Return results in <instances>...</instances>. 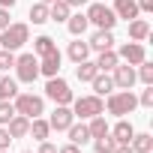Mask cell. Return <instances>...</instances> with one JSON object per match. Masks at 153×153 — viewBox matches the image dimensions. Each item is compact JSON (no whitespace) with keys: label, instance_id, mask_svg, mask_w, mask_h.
Segmentation results:
<instances>
[{"label":"cell","instance_id":"1","mask_svg":"<svg viewBox=\"0 0 153 153\" xmlns=\"http://www.w3.org/2000/svg\"><path fill=\"white\" fill-rule=\"evenodd\" d=\"M27 39H30V27L24 21H15V24H9V27L0 30V45H3L6 51H18Z\"/></svg>","mask_w":153,"mask_h":153},{"label":"cell","instance_id":"2","mask_svg":"<svg viewBox=\"0 0 153 153\" xmlns=\"http://www.w3.org/2000/svg\"><path fill=\"white\" fill-rule=\"evenodd\" d=\"M108 114H117V117H123V114H132L135 111V105H138V96L132 93V90H111L108 93Z\"/></svg>","mask_w":153,"mask_h":153},{"label":"cell","instance_id":"3","mask_svg":"<svg viewBox=\"0 0 153 153\" xmlns=\"http://www.w3.org/2000/svg\"><path fill=\"white\" fill-rule=\"evenodd\" d=\"M72 105V114L75 117H81V120H90V117H96V114H102L105 111V102H102V96H78V99H72L69 102Z\"/></svg>","mask_w":153,"mask_h":153},{"label":"cell","instance_id":"4","mask_svg":"<svg viewBox=\"0 0 153 153\" xmlns=\"http://www.w3.org/2000/svg\"><path fill=\"white\" fill-rule=\"evenodd\" d=\"M84 15H87V21H90V24H96V30H114V24H117L114 9H111V6H105V3H90Z\"/></svg>","mask_w":153,"mask_h":153},{"label":"cell","instance_id":"5","mask_svg":"<svg viewBox=\"0 0 153 153\" xmlns=\"http://www.w3.org/2000/svg\"><path fill=\"white\" fill-rule=\"evenodd\" d=\"M15 99V114H24V117H42V111H45V102H42V96H33V93H15L12 96Z\"/></svg>","mask_w":153,"mask_h":153},{"label":"cell","instance_id":"6","mask_svg":"<svg viewBox=\"0 0 153 153\" xmlns=\"http://www.w3.org/2000/svg\"><path fill=\"white\" fill-rule=\"evenodd\" d=\"M15 72H18V81L33 84V81L39 78V57H36V54H21V57H15Z\"/></svg>","mask_w":153,"mask_h":153},{"label":"cell","instance_id":"7","mask_svg":"<svg viewBox=\"0 0 153 153\" xmlns=\"http://www.w3.org/2000/svg\"><path fill=\"white\" fill-rule=\"evenodd\" d=\"M45 96L48 99H54L57 105H69L75 96H72V90H69V84L60 78V75H54V78H48V84H45Z\"/></svg>","mask_w":153,"mask_h":153},{"label":"cell","instance_id":"8","mask_svg":"<svg viewBox=\"0 0 153 153\" xmlns=\"http://www.w3.org/2000/svg\"><path fill=\"white\" fill-rule=\"evenodd\" d=\"M117 57H120V60H126L129 66H138L141 60H147V51H144V45H141V42H123V45H120V51H117Z\"/></svg>","mask_w":153,"mask_h":153},{"label":"cell","instance_id":"9","mask_svg":"<svg viewBox=\"0 0 153 153\" xmlns=\"http://www.w3.org/2000/svg\"><path fill=\"white\" fill-rule=\"evenodd\" d=\"M72 123H75V114H72V108H69V105H57V108L51 111V120H48V126H51V129L66 132Z\"/></svg>","mask_w":153,"mask_h":153},{"label":"cell","instance_id":"10","mask_svg":"<svg viewBox=\"0 0 153 153\" xmlns=\"http://www.w3.org/2000/svg\"><path fill=\"white\" fill-rule=\"evenodd\" d=\"M135 78H138V75H135V69L126 63V66H114V75H111V81H114V87H120V90H132V84H135Z\"/></svg>","mask_w":153,"mask_h":153},{"label":"cell","instance_id":"11","mask_svg":"<svg viewBox=\"0 0 153 153\" xmlns=\"http://www.w3.org/2000/svg\"><path fill=\"white\" fill-rule=\"evenodd\" d=\"M60 72V51L51 48L39 57V75H48V78H54V75Z\"/></svg>","mask_w":153,"mask_h":153},{"label":"cell","instance_id":"12","mask_svg":"<svg viewBox=\"0 0 153 153\" xmlns=\"http://www.w3.org/2000/svg\"><path fill=\"white\" fill-rule=\"evenodd\" d=\"M87 45H90V51H108V48L114 45V33H111V30H96Z\"/></svg>","mask_w":153,"mask_h":153},{"label":"cell","instance_id":"13","mask_svg":"<svg viewBox=\"0 0 153 153\" xmlns=\"http://www.w3.org/2000/svg\"><path fill=\"white\" fill-rule=\"evenodd\" d=\"M114 15L126 21L138 18V0H114Z\"/></svg>","mask_w":153,"mask_h":153},{"label":"cell","instance_id":"14","mask_svg":"<svg viewBox=\"0 0 153 153\" xmlns=\"http://www.w3.org/2000/svg\"><path fill=\"white\" fill-rule=\"evenodd\" d=\"M108 135H111L117 144H129V141H132V135H135V129H132V123H129V120H120L114 129H108Z\"/></svg>","mask_w":153,"mask_h":153},{"label":"cell","instance_id":"15","mask_svg":"<svg viewBox=\"0 0 153 153\" xmlns=\"http://www.w3.org/2000/svg\"><path fill=\"white\" fill-rule=\"evenodd\" d=\"M72 15V6L66 3V0H54V3H48V21H66Z\"/></svg>","mask_w":153,"mask_h":153},{"label":"cell","instance_id":"16","mask_svg":"<svg viewBox=\"0 0 153 153\" xmlns=\"http://www.w3.org/2000/svg\"><path fill=\"white\" fill-rule=\"evenodd\" d=\"M147 36H150V24L144 18H132L129 21V39L132 42H144Z\"/></svg>","mask_w":153,"mask_h":153},{"label":"cell","instance_id":"17","mask_svg":"<svg viewBox=\"0 0 153 153\" xmlns=\"http://www.w3.org/2000/svg\"><path fill=\"white\" fill-rule=\"evenodd\" d=\"M6 129H9V135H12V138H24V135H27V129H30V117L15 114V117L6 123Z\"/></svg>","mask_w":153,"mask_h":153},{"label":"cell","instance_id":"18","mask_svg":"<svg viewBox=\"0 0 153 153\" xmlns=\"http://www.w3.org/2000/svg\"><path fill=\"white\" fill-rule=\"evenodd\" d=\"M66 27H69L72 36H84V30L90 27V21H87L84 12H78V15H69V18H66Z\"/></svg>","mask_w":153,"mask_h":153},{"label":"cell","instance_id":"19","mask_svg":"<svg viewBox=\"0 0 153 153\" xmlns=\"http://www.w3.org/2000/svg\"><path fill=\"white\" fill-rule=\"evenodd\" d=\"M27 135H33L36 141H45V138L51 135V126H48V120H42V117H33V120H30V129H27Z\"/></svg>","mask_w":153,"mask_h":153},{"label":"cell","instance_id":"20","mask_svg":"<svg viewBox=\"0 0 153 153\" xmlns=\"http://www.w3.org/2000/svg\"><path fill=\"white\" fill-rule=\"evenodd\" d=\"M69 60H75V63H81V60H87L90 57V45L87 42H81V39H75V42H69Z\"/></svg>","mask_w":153,"mask_h":153},{"label":"cell","instance_id":"21","mask_svg":"<svg viewBox=\"0 0 153 153\" xmlns=\"http://www.w3.org/2000/svg\"><path fill=\"white\" fill-rule=\"evenodd\" d=\"M66 132H69V141H72V144H78V147H84V144L90 141V132H87L84 123H72Z\"/></svg>","mask_w":153,"mask_h":153},{"label":"cell","instance_id":"22","mask_svg":"<svg viewBox=\"0 0 153 153\" xmlns=\"http://www.w3.org/2000/svg\"><path fill=\"white\" fill-rule=\"evenodd\" d=\"M90 84H93L96 96H105V93H111V90H114V81H111V75H108V72H96V78H93Z\"/></svg>","mask_w":153,"mask_h":153},{"label":"cell","instance_id":"23","mask_svg":"<svg viewBox=\"0 0 153 153\" xmlns=\"http://www.w3.org/2000/svg\"><path fill=\"white\" fill-rule=\"evenodd\" d=\"M96 72H99V66H96L93 60H81L78 69H75V78H78V81H93Z\"/></svg>","mask_w":153,"mask_h":153},{"label":"cell","instance_id":"24","mask_svg":"<svg viewBox=\"0 0 153 153\" xmlns=\"http://www.w3.org/2000/svg\"><path fill=\"white\" fill-rule=\"evenodd\" d=\"M117 63H120V57H117V51H114V48H108V51H99V60H96L99 72H111Z\"/></svg>","mask_w":153,"mask_h":153},{"label":"cell","instance_id":"25","mask_svg":"<svg viewBox=\"0 0 153 153\" xmlns=\"http://www.w3.org/2000/svg\"><path fill=\"white\" fill-rule=\"evenodd\" d=\"M18 93V84H15V78H9L6 72H0V102L3 99H12Z\"/></svg>","mask_w":153,"mask_h":153},{"label":"cell","instance_id":"26","mask_svg":"<svg viewBox=\"0 0 153 153\" xmlns=\"http://www.w3.org/2000/svg\"><path fill=\"white\" fill-rule=\"evenodd\" d=\"M129 147H132V153H150L153 150V135H132V141H129Z\"/></svg>","mask_w":153,"mask_h":153},{"label":"cell","instance_id":"27","mask_svg":"<svg viewBox=\"0 0 153 153\" xmlns=\"http://www.w3.org/2000/svg\"><path fill=\"white\" fill-rule=\"evenodd\" d=\"M87 132H90V138H102V135H108V123H105V117H102V114L90 117V126H87Z\"/></svg>","mask_w":153,"mask_h":153},{"label":"cell","instance_id":"28","mask_svg":"<svg viewBox=\"0 0 153 153\" xmlns=\"http://www.w3.org/2000/svg\"><path fill=\"white\" fill-rule=\"evenodd\" d=\"M30 21L33 24H45L48 21V3H33L30 6Z\"/></svg>","mask_w":153,"mask_h":153},{"label":"cell","instance_id":"29","mask_svg":"<svg viewBox=\"0 0 153 153\" xmlns=\"http://www.w3.org/2000/svg\"><path fill=\"white\" fill-rule=\"evenodd\" d=\"M51 48H57V42H54L51 36H36V39H33V51H36V57H42V54L51 51Z\"/></svg>","mask_w":153,"mask_h":153},{"label":"cell","instance_id":"30","mask_svg":"<svg viewBox=\"0 0 153 153\" xmlns=\"http://www.w3.org/2000/svg\"><path fill=\"white\" fill-rule=\"evenodd\" d=\"M93 147H96V153H114L117 141L111 135H102V138H93Z\"/></svg>","mask_w":153,"mask_h":153},{"label":"cell","instance_id":"31","mask_svg":"<svg viewBox=\"0 0 153 153\" xmlns=\"http://www.w3.org/2000/svg\"><path fill=\"white\" fill-rule=\"evenodd\" d=\"M12 117H15V105L9 99H3V102H0V126H6Z\"/></svg>","mask_w":153,"mask_h":153},{"label":"cell","instance_id":"32","mask_svg":"<svg viewBox=\"0 0 153 153\" xmlns=\"http://www.w3.org/2000/svg\"><path fill=\"white\" fill-rule=\"evenodd\" d=\"M138 66H141V69H138L135 75H138V78H141L144 84H153V63H147V60H141Z\"/></svg>","mask_w":153,"mask_h":153},{"label":"cell","instance_id":"33","mask_svg":"<svg viewBox=\"0 0 153 153\" xmlns=\"http://www.w3.org/2000/svg\"><path fill=\"white\" fill-rule=\"evenodd\" d=\"M9 66H15V51H6V48H0V72H6Z\"/></svg>","mask_w":153,"mask_h":153},{"label":"cell","instance_id":"34","mask_svg":"<svg viewBox=\"0 0 153 153\" xmlns=\"http://www.w3.org/2000/svg\"><path fill=\"white\" fill-rule=\"evenodd\" d=\"M138 105H144V108H150V105H153V84H147V90L138 96Z\"/></svg>","mask_w":153,"mask_h":153},{"label":"cell","instance_id":"35","mask_svg":"<svg viewBox=\"0 0 153 153\" xmlns=\"http://www.w3.org/2000/svg\"><path fill=\"white\" fill-rule=\"evenodd\" d=\"M9 141H12L9 129H6V126H0V150H9Z\"/></svg>","mask_w":153,"mask_h":153},{"label":"cell","instance_id":"36","mask_svg":"<svg viewBox=\"0 0 153 153\" xmlns=\"http://www.w3.org/2000/svg\"><path fill=\"white\" fill-rule=\"evenodd\" d=\"M36 153H57V147L45 138V141H39V150H36Z\"/></svg>","mask_w":153,"mask_h":153},{"label":"cell","instance_id":"37","mask_svg":"<svg viewBox=\"0 0 153 153\" xmlns=\"http://www.w3.org/2000/svg\"><path fill=\"white\" fill-rule=\"evenodd\" d=\"M57 153H81V150H78V144H72V141H69V144L57 147Z\"/></svg>","mask_w":153,"mask_h":153},{"label":"cell","instance_id":"38","mask_svg":"<svg viewBox=\"0 0 153 153\" xmlns=\"http://www.w3.org/2000/svg\"><path fill=\"white\" fill-rule=\"evenodd\" d=\"M3 27H9V9L0 6V30H3Z\"/></svg>","mask_w":153,"mask_h":153},{"label":"cell","instance_id":"39","mask_svg":"<svg viewBox=\"0 0 153 153\" xmlns=\"http://www.w3.org/2000/svg\"><path fill=\"white\" fill-rule=\"evenodd\" d=\"M153 9V0H138V12H150Z\"/></svg>","mask_w":153,"mask_h":153},{"label":"cell","instance_id":"40","mask_svg":"<svg viewBox=\"0 0 153 153\" xmlns=\"http://www.w3.org/2000/svg\"><path fill=\"white\" fill-rule=\"evenodd\" d=\"M0 6H3V9H12V6H15V0H0Z\"/></svg>","mask_w":153,"mask_h":153},{"label":"cell","instance_id":"41","mask_svg":"<svg viewBox=\"0 0 153 153\" xmlns=\"http://www.w3.org/2000/svg\"><path fill=\"white\" fill-rule=\"evenodd\" d=\"M66 3H69V6H84L87 0H66Z\"/></svg>","mask_w":153,"mask_h":153},{"label":"cell","instance_id":"42","mask_svg":"<svg viewBox=\"0 0 153 153\" xmlns=\"http://www.w3.org/2000/svg\"><path fill=\"white\" fill-rule=\"evenodd\" d=\"M39 3H54V0H39Z\"/></svg>","mask_w":153,"mask_h":153},{"label":"cell","instance_id":"43","mask_svg":"<svg viewBox=\"0 0 153 153\" xmlns=\"http://www.w3.org/2000/svg\"><path fill=\"white\" fill-rule=\"evenodd\" d=\"M0 153H9V150H0Z\"/></svg>","mask_w":153,"mask_h":153},{"label":"cell","instance_id":"44","mask_svg":"<svg viewBox=\"0 0 153 153\" xmlns=\"http://www.w3.org/2000/svg\"><path fill=\"white\" fill-rule=\"evenodd\" d=\"M24 153H33V150H24Z\"/></svg>","mask_w":153,"mask_h":153}]
</instances>
